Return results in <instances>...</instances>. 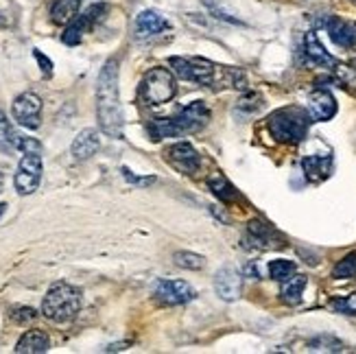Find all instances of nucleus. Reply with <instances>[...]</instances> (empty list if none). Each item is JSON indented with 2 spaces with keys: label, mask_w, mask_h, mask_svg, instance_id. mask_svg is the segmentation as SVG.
<instances>
[{
  "label": "nucleus",
  "mask_w": 356,
  "mask_h": 354,
  "mask_svg": "<svg viewBox=\"0 0 356 354\" xmlns=\"http://www.w3.org/2000/svg\"><path fill=\"white\" fill-rule=\"evenodd\" d=\"M97 116L101 129L112 136L122 138V107L118 97V61L107 59L97 81Z\"/></svg>",
  "instance_id": "nucleus-1"
},
{
  "label": "nucleus",
  "mask_w": 356,
  "mask_h": 354,
  "mask_svg": "<svg viewBox=\"0 0 356 354\" xmlns=\"http://www.w3.org/2000/svg\"><path fill=\"white\" fill-rule=\"evenodd\" d=\"M173 72L179 79L193 81L208 88H245V77L236 68L216 66L210 59L201 57H171L168 59Z\"/></svg>",
  "instance_id": "nucleus-2"
},
{
  "label": "nucleus",
  "mask_w": 356,
  "mask_h": 354,
  "mask_svg": "<svg viewBox=\"0 0 356 354\" xmlns=\"http://www.w3.org/2000/svg\"><path fill=\"white\" fill-rule=\"evenodd\" d=\"M267 125L277 143L298 145L308 134L311 114H308V110H302V107H282V110H275L267 118Z\"/></svg>",
  "instance_id": "nucleus-3"
},
{
  "label": "nucleus",
  "mask_w": 356,
  "mask_h": 354,
  "mask_svg": "<svg viewBox=\"0 0 356 354\" xmlns=\"http://www.w3.org/2000/svg\"><path fill=\"white\" fill-rule=\"evenodd\" d=\"M79 309H81V291L68 282L53 284L42 302V315L55 321V324H64V321L74 319Z\"/></svg>",
  "instance_id": "nucleus-4"
},
{
  "label": "nucleus",
  "mask_w": 356,
  "mask_h": 354,
  "mask_svg": "<svg viewBox=\"0 0 356 354\" xmlns=\"http://www.w3.org/2000/svg\"><path fill=\"white\" fill-rule=\"evenodd\" d=\"M177 92L175 72L168 68H151L140 83V97L147 105H164Z\"/></svg>",
  "instance_id": "nucleus-5"
},
{
  "label": "nucleus",
  "mask_w": 356,
  "mask_h": 354,
  "mask_svg": "<svg viewBox=\"0 0 356 354\" xmlns=\"http://www.w3.org/2000/svg\"><path fill=\"white\" fill-rule=\"evenodd\" d=\"M42 158L40 153H24L20 164H18V173L13 177V186L20 195H33L40 188L42 182Z\"/></svg>",
  "instance_id": "nucleus-6"
},
{
  "label": "nucleus",
  "mask_w": 356,
  "mask_h": 354,
  "mask_svg": "<svg viewBox=\"0 0 356 354\" xmlns=\"http://www.w3.org/2000/svg\"><path fill=\"white\" fill-rule=\"evenodd\" d=\"M13 118L26 129H38L42 125V99L35 92H24L11 105Z\"/></svg>",
  "instance_id": "nucleus-7"
},
{
  "label": "nucleus",
  "mask_w": 356,
  "mask_h": 354,
  "mask_svg": "<svg viewBox=\"0 0 356 354\" xmlns=\"http://www.w3.org/2000/svg\"><path fill=\"white\" fill-rule=\"evenodd\" d=\"M210 120V110L206 107L204 101H193L191 105L181 107V110L173 116V122L177 127V134H193L199 131L201 127H206Z\"/></svg>",
  "instance_id": "nucleus-8"
},
{
  "label": "nucleus",
  "mask_w": 356,
  "mask_h": 354,
  "mask_svg": "<svg viewBox=\"0 0 356 354\" xmlns=\"http://www.w3.org/2000/svg\"><path fill=\"white\" fill-rule=\"evenodd\" d=\"M166 160L171 162L173 168H177V171L184 173V175H195V173H199V168H201L199 153L188 143H177L173 147H168L166 149Z\"/></svg>",
  "instance_id": "nucleus-9"
},
{
  "label": "nucleus",
  "mask_w": 356,
  "mask_h": 354,
  "mask_svg": "<svg viewBox=\"0 0 356 354\" xmlns=\"http://www.w3.org/2000/svg\"><path fill=\"white\" fill-rule=\"evenodd\" d=\"M156 298L162 304L179 306L186 302H193L197 298V293H195V289L184 280H160L156 287Z\"/></svg>",
  "instance_id": "nucleus-10"
},
{
  "label": "nucleus",
  "mask_w": 356,
  "mask_h": 354,
  "mask_svg": "<svg viewBox=\"0 0 356 354\" xmlns=\"http://www.w3.org/2000/svg\"><path fill=\"white\" fill-rule=\"evenodd\" d=\"M214 291L225 302H234L241 298V273L234 267H223L214 275Z\"/></svg>",
  "instance_id": "nucleus-11"
},
{
  "label": "nucleus",
  "mask_w": 356,
  "mask_h": 354,
  "mask_svg": "<svg viewBox=\"0 0 356 354\" xmlns=\"http://www.w3.org/2000/svg\"><path fill=\"white\" fill-rule=\"evenodd\" d=\"M308 114H311V120H317V122L330 120L337 114L334 97L326 90H315L313 95L308 97Z\"/></svg>",
  "instance_id": "nucleus-12"
},
{
  "label": "nucleus",
  "mask_w": 356,
  "mask_h": 354,
  "mask_svg": "<svg viewBox=\"0 0 356 354\" xmlns=\"http://www.w3.org/2000/svg\"><path fill=\"white\" fill-rule=\"evenodd\" d=\"M250 239L256 243V248L260 250H277V248H284V239L275 232L271 225H267L265 221L254 219L250 221Z\"/></svg>",
  "instance_id": "nucleus-13"
},
{
  "label": "nucleus",
  "mask_w": 356,
  "mask_h": 354,
  "mask_svg": "<svg viewBox=\"0 0 356 354\" xmlns=\"http://www.w3.org/2000/svg\"><path fill=\"white\" fill-rule=\"evenodd\" d=\"M99 149H101V138H99V131L92 127L76 134V138L72 140V147H70L74 160H90Z\"/></svg>",
  "instance_id": "nucleus-14"
},
{
  "label": "nucleus",
  "mask_w": 356,
  "mask_h": 354,
  "mask_svg": "<svg viewBox=\"0 0 356 354\" xmlns=\"http://www.w3.org/2000/svg\"><path fill=\"white\" fill-rule=\"evenodd\" d=\"M304 51H306V57L313 61L315 66H323V68H334L337 66V59L323 49L317 33L313 31H308L306 38H304Z\"/></svg>",
  "instance_id": "nucleus-15"
},
{
  "label": "nucleus",
  "mask_w": 356,
  "mask_h": 354,
  "mask_svg": "<svg viewBox=\"0 0 356 354\" xmlns=\"http://www.w3.org/2000/svg\"><path fill=\"white\" fill-rule=\"evenodd\" d=\"M302 168L308 182H323L332 173V158L330 156H308L302 160Z\"/></svg>",
  "instance_id": "nucleus-16"
},
{
  "label": "nucleus",
  "mask_w": 356,
  "mask_h": 354,
  "mask_svg": "<svg viewBox=\"0 0 356 354\" xmlns=\"http://www.w3.org/2000/svg\"><path fill=\"white\" fill-rule=\"evenodd\" d=\"M326 29H328V35L330 40L341 46V49H352L356 44V29L348 22H343L341 18H330L326 22Z\"/></svg>",
  "instance_id": "nucleus-17"
},
{
  "label": "nucleus",
  "mask_w": 356,
  "mask_h": 354,
  "mask_svg": "<svg viewBox=\"0 0 356 354\" xmlns=\"http://www.w3.org/2000/svg\"><path fill=\"white\" fill-rule=\"evenodd\" d=\"M164 29H168V22L162 18L158 11L147 9L136 18V31H138V35H140V38L158 35V33H162Z\"/></svg>",
  "instance_id": "nucleus-18"
},
{
  "label": "nucleus",
  "mask_w": 356,
  "mask_h": 354,
  "mask_svg": "<svg viewBox=\"0 0 356 354\" xmlns=\"http://www.w3.org/2000/svg\"><path fill=\"white\" fill-rule=\"evenodd\" d=\"M51 341L46 332L42 330H29L20 337V341L15 344V352L18 354H42V352H49Z\"/></svg>",
  "instance_id": "nucleus-19"
},
{
  "label": "nucleus",
  "mask_w": 356,
  "mask_h": 354,
  "mask_svg": "<svg viewBox=\"0 0 356 354\" xmlns=\"http://www.w3.org/2000/svg\"><path fill=\"white\" fill-rule=\"evenodd\" d=\"M304 289H306V278L304 275H296L293 273L291 278H286L282 282V289H280V298L284 304H291L296 306L302 302V296H304Z\"/></svg>",
  "instance_id": "nucleus-20"
},
{
  "label": "nucleus",
  "mask_w": 356,
  "mask_h": 354,
  "mask_svg": "<svg viewBox=\"0 0 356 354\" xmlns=\"http://www.w3.org/2000/svg\"><path fill=\"white\" fill-rule=\"evenodd\" d=\"M83 0H55L51 9V18L55 24H68L70 20L76 18V13L81 9Z\"/></svg>",
  "instance_id": "nucleus-21"
},
{
  "label": "nucleus",
  "mask_w": 356,
  "mask_h": 354,
  "mask_svg": "<svg viewBox=\"0 0 356 354\" xmlns=\"http://www.w3.org/2000/svg\"><path fill=\"white\" fill-rule=\"evenodd\" d=\"M208 188L212 191V195H214L216 199H221L223 204H232V202H236V197H238L236 188L232 186V184L227 182V177H223L221 173H219V175H212V177H208Z\"/></svg>",
  "instance_id": "nucleus-22"
},
{
  "label": "nucleus",
  "mask_w": 356,
  "mask_h": 354,
  "mask_svg": "<svg viewBox=\"0 0 356 354\" xmlns=\"http://www.w3.org/2000/svg\"><path fill=\"white\" fill-rule=\"evenodd\" d=\"M90 26H92V22L88 20L86 13L83 15H76L74 20H70L66 24V31H64V35H61V40H64V44H68V46H76V44L81 42L83 33H86Z\"/></svg>",
  "instance_id": "nucleus-23"
},
{
  "label": "nucleus",
  "mask_w": 356,
  "mask_h": 354,
  "mask_svg": "<svg viewBox=\"0 0 356 354\" xmlns=\"http://www.w3.org/2000/svg\"><path fill=\"white\" fill-rule=\"evenodd\" d=\"M173 263L181 269H191V271H199L206 267V258L199 256L195 252H175L173 254Z\"/></svg>",
  "instance_id": "nucleus-24"
},
{
  "label": "nucleus",
  "mask_w": 356,
  "mask_h": 354,
  "mask_svg": "<svg viewBox=\"0 0 356 354\" xmlns=\"http://www.w3.org/2000/svg\"><path fill=\"white\" fill-rule=\"evenodd\" d=\"M352 275H356V252L343 256L332 269V278L337 280H346V278H352Z\"/></svg>",
  "instance_id": "nucleus-25"
},
{
  "label": "nucleus",
  "mask_w": 356,
  "mask_h": 354,
  "mask_svg": "<svg viewBox=\"0 0 356 354\" xmlns=\"http://www.w3.org/2000/svg\"><path fill=\"white\" fill-rule=\"evenodd\" d=\"M293 273H296V263L293 260H273L269 265V275L277 282H284Z\"/></svg>",
  "instance_id": "nucleus-26"
},
{
  "label": "nucleus",
  "mask_w": 356,
  "mask_h": 354,
  "mask_svg": "<svg viewBox=\"0 0 356 354\" xmlns=\"http://www.w3.org/2000/svg\"><path fill=\"white\" fill-rule=\"evenodd\" d=\"M308 350H311V352H341L343 344L337 341L334 337H330V335H321V337H317V339H313L311 344H308Z\"/></svg>",
  "instance_id": "nucleus-27"
},
{
  "label": "nucleus",
  "mask_w": 356,
  "mask_h": 354,
  "mask_svg": "<svg viewBox=\"0 0 356 354\" xmlns=\"http://www.w3.org/2000/svg\"><path fill=\"white\" fill-rule=\"evenodd\" d=\"M13 136L15 131L11 129L7 116L0 112V151H13Z\"/></svg>",
  "instance_id": "nucleus-28"
},
{
  "label": "nucleus",
  "mask_w": 356,
  "mask_h": 354,
  "mask_svg": "<svg viewBox=\"0 0 356 354\" xmlns=\"http://www.w3.org/2000/svg\"><path fill=\"white\" fill-rule=\"evenodd\" d=\"M13 147L18 151H22V153H42V145L35 140V138H26V136H20V134L13 136Z\"/></svg>",
  "instance_id": "nucleus-29"
},
{
  "label": "nucleus",
  "mask_w": 356,
  "mask_h": 354,
  "mask_svg": "<svg viewBox=\"0 0 356 354\" xmlns=\"http://www.w3.org/2000/svg\"><path fill=\"white\" fill-rule=\"evenodd\" d=\"M332 309L337 313H343V315H356V293L332 300Z\"/></svg>",
  "instance_id": "nucleus-30"
},
{
  "label": "nucleus",
  "mask_w": 356,
  "mask_h": 354,
  "mask_svg": "<svg viewBox=\"0 0 356 354\" xmlns=\"http://www.w3.org/2000/svg\"><path fill=\"white\" fill-rule=\"evenodd\" d=\"M35 317H38V311L31 309V306H20V309L11 311V319L15 324H29V321H33Z\"/></svg>",
  "instance_id": "nucleus-31"
},
{
  "label": "nucleus",
  "mask_w": 356,
  "mask_h": 354,
  "mask_svg": "<svg viewBox=\"0 0 356 354\" xmlns=\"http://www.w3.org/2000/svg\"><path fill=\"white\" fill-rule=\"evenodd\" d=\"M260 107H262V97L256 95V92H250V95H245L238 101V110H245V112H258Z\"/></svg>",
  "instance_id": "nucleus-32"
},
{
  "label": "nucleus",
  "mask_w": 356,
  "mask_h": 354,
  "mask_svg": "<svg viewBox=\"0 0 356 354\" xmlns=\"http://www.w3.org/2000/svg\"><path fill=\"white\" fill-rule=\"evenodd\" d=\"M206 5H208V9L214 13V18H219V20H225V22H232V24H241V20L238 18H232V15L225 11V9H221L219 5L214 3V0H206Z\"/></svg>",
  "instance_id": "nucleus-33"
},
{
  "label": "nucleus",
  "mask_w": 356,
  "mask_h": 354,
  "mask_svg": "<svg viewBox=\"0 0 356 354\" xmlns=\"http://www.w3.org/2000/svg\"><path fill=\"white\" fill-rule=\"evenodd\" d=\"M122 175H125L127 182L136 184V186H151V184L156 182V177H138V175H131V171H127V168H122Z\"/></svg>",
  "instance_id": "nucleus-34"
},
{
  "label": "nucleus",
  "mask_w": 356,
  "mask_h": 354,
  "mask_svg": "<svg viewBox=\"0 0 356 354\" xmlns=\"http://www.w3.org/2000/svg\"><path fill=\"white\" fill-rule=\"evenodd\" d=\"M33 55H35V59H38V64H40L42 72H44L46 77H51V74H53V61H51L49 57H46L44 53H40V51H35Z\"/></svg>",
  "instance_id": "nucleus-35"
},
{
  "label": "nucleus",
  "mask_w": 356,
  "mask_h": 354,
  "mask_svg": "<svg viewBox=\"0 0 356 354\" xmlns=\"http://www.w3.org/2000/svg\"><path fill=\"white\" fill-rule=\"evenodd\" d=\"M245 275H252V278L258 280V278H260V271H258V267H256L254 263H250V265L245 267Z\"/></svg>",
  "instance_id": "nucleus-36"
},
{
  "label": "nucleus",
  "mask_w": 356,
  "mask_h": 354,
  "mask_svg": "<svg viewBox=\"0 0 356 354\" xmlns=\"http://www.w3.org/2000/svg\"><path fill=\"white\" fill-rule=\"evenodd\" d=\"M3 184H5V175L0 173V191H3Z\"/></svg>",
  "instance_id": "nucleus-37"
},
{
  "label": "nucleus",
  "mask_w": 356,
  "mask_h": 354,
  "mask_svg": "<svg viewBox=\"0 0 356 354\" xmlns=\"http://www.w3.org/2000/svg\"><path fill=\"white\" fill-rule=\"evenodd\" d=\"M5 208H7V204H0V217H3V212H5Z\"/></svg>",
  "instance_id": "nucleus-38"
}]
</instances>
